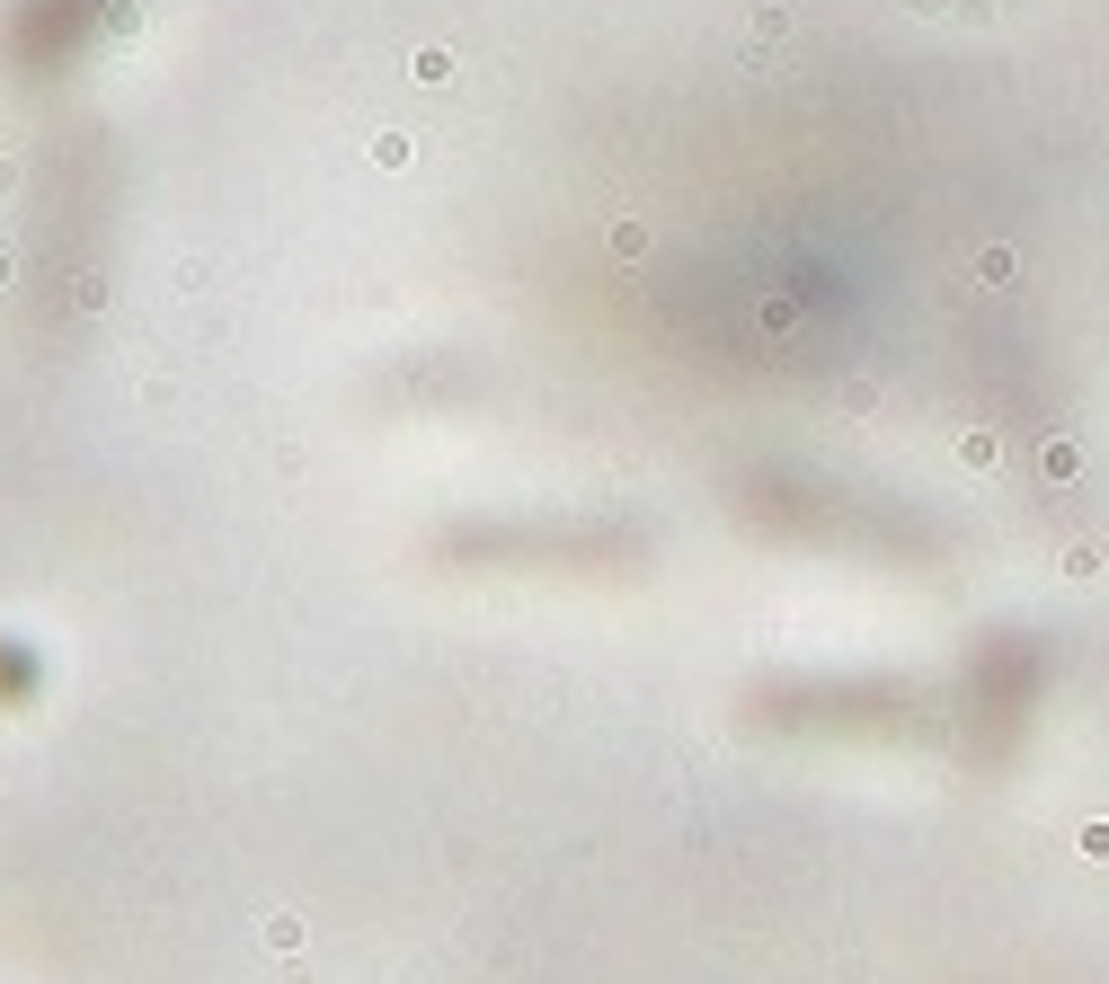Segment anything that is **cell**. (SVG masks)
<instances>
[{"label":"cell","mask_w":1109,"mask_h":984,"mask_svg":"<svg viewBox=\"0 0 1109 984\" xmlns=\"http://www.w3.org/2000/svg\"><path fill=\"white\" fill-rule=\"evenodd\" d=\"M0 284H10V248H0Z\"/></svg>","instance_id":"6da1fadb"}]
</instances>
